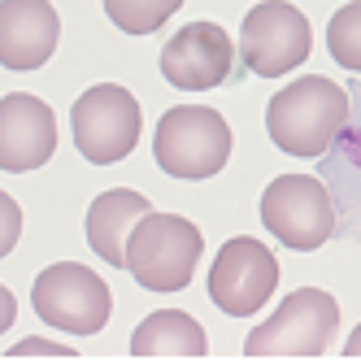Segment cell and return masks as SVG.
<instances>
[{
  "label": "cell",
  "mask_w": 361,
  "mask_h": 361,
  "mask_svg": "<svg viewBox=\"0 0 361 361\" xmlns=\"http://www.w3.org/2000/svg\"><path fill=\"white\" fill-rule=\"evenodd\" d=\"M13 322H18V300H13V292L5 288V283H0V335H5Z\"/></svg>",
  "instance_id": "obj_18"
},
{
  "label": "cell",
  "mask_w": 361,
  "mask_h": 361,
  "mask_svg": "<svg viewBox=\"0 0 361 361\" xmlns=\"http://www.w3.org/2000/svg\"><path fill=\"white\" fill-rule=\"evenodd\" d=\"M152 214V204L131 192V188H114V192H100L87 209V244L100 262H109L118 270H126V240L131 231L140 226V218Z\"/></svg>",
  "instance_id": "obj_13"
},
{
  "label": "cell",
  "mask_w": 361,
  "mask_h": 361,
  "mask_svg": "<svg viewBox=\"0 0 361 361\" xmlns=\"http://www.w3.org/2000/svg\"><path fill=\"white\" fill-rule=\"evenodd\" d=\"M57 152V118L31 92L0 100V170L27 174Z\"/></svg>",
  "instance_id": "obj_11"
},
{
  "label": "cell",
  "mask_w": 361,
  "mask_h": 361,
  "mask_svg": "<svg viewBox=\"0 0 361 361\" xmlns=\"http://www.w3.org/2000/svg\"><path fill=\"white\" fill-rule=\"evenodd\" d=\"M235 70V44L218 22H188L161 48V74L178 92H209L222 87Z\"/></svg>",
  "instance_id": "obj_10"
},
{
  "label": "cell",
  "mask_w": 361,
  "mask_h": 361,
  "mask_svg": "<svg viewBox=\"0 0 361 361\" xmlns=\"http://www.w3.org/2000/svg\"><path fill=\"white\" fill-rule=\"evenodd\" d=\"M70 126H74V148L92 166H114L140 144V126H144L140 100L118 83H96L74 100Z\"/></svg>",
  "instance_id": "obj_6"
},
{
  "label": "cell",
  "mask_w": 361,
  "mask_h": 361,
  "mask_svg": "<svg viewBox=\"0 0 361 361\" xmlns=\"http://www.w3.org/2000/svg\"><path fill=\"white\" fill-rule=\"evenodd\" d=\"M326 48L344 70L361 74V0H348L326 22Z\"/></svg>",
  "instance_id": "obj_16"
},
{
  "label": "cell",
  "mask_w": 361,
  "mask_h": 361,
  "mask_svg": "<svg viewBox=\"0 0 361 361\" xmlns=\"http://www.w3.org/2000/svg\"><path fill=\"white\" fill-rule=\"evenodd\" d=\"M348 122V92L326 74H305L270 96L266 131L274 148L292 157H326V148L340 140Z\"/></svg>",
  "instance_id": "obj_1"
},
{
  "label": "cell",
  "mask_w": 361,
  "mask_h": 361,
  "mask_svg": "<svg viewBox=\"0 0 361 361\" xmlns=\"http://www.w3.org/2000/svg\"><path fill=\"white\" fill-rule=\"evenodd\" d=\"M204 252L200 226L178 214H144L126 240V270L144 292H183Z\"/></svg>",
  "instance_id": "obj_2"
},
{
  "label": "cell",
  "mask_w": 361,
  "mask_h": 361,
  "mask_svg": "<svg viewBox=\"0 0 361 361\" xmlns=\"http://www.w3.org/2000/svg\"><path fill=\"white\" fill-rule=\"evenodd\" d=\"M309 48H314V31H309V18L288 5V0H262L244 13L240 27V57L257 79H279V74H292Z\"/></svg>",
  "instance_id": "obj_8"
},
{
  "label": "cell",
  "mask_w": 361,
  "mask_h": 361,
  "mask_svg": "<svg viewBox=\"0 0 361 361\" xmlns=\"http://www.w3.org/2000/svg\"><path fill=\"white\" fill-rule=\"evenodd\" d=\"M344 353H348V357H361V326H357V331L348 335V344H344Z\"/></svg>",
  "instance_id": "obj_20"
},
{
  "label": "cell",
  "mask_w": 361,
  "mask_h": 361,
  "mask_svg": "<svg viewBox=\"0 0 361 361\" xmlns=\"http://www.w3.org/2000/svg\"><path fill=\"white\" fill-rule=\"evenodd\" d=\"M340 326V305L322 288H300L274 314L252 326L244 353L248 357H318L331 348Z\"/></svg>",
  "instance_id": "obj_4"
},
{
  "label": "cell",
  "mask_w": 361,
  "mask_h": 361,
  "mask_svg": "<svg viewBox=\"0 0 361 361\" xmlns=\"http://www.w3.org/2000/svg\"><path fill=\"white\" fill-rule=\"evenodd\" d=\"M13 353H57V357H66L70 348L66 344H53V340H22Z\"/></svg>",
  "instance_id": "obj_19"
},
{
  "label": "cell",
  "mask_w": 361,
  "mask_h": 361,
  "mask_svg": "<svg viewBox=\"0 0 361 361\" xmlns=\"http://www.w3.org/2000/svg\"><path fill=\"white\" fill-rule=\"evenodd\" d=\"M266 231L296 252H314L335 235V204L322 178L314 174H279L262 192Z\"/></svg>",
  "instance_id": "obj_5"
},
{
  "label": "cell",
  "mask_w": 361,
  "mask_h": 361,
  "mask_svg": "<svg viewBox=\"0 0 361 361\" xmlns=\"http://www.w3.org/2000/svg\"><path fill=\"white\" fill-rule=\"evenodd\" d=\"M152 157L170 178H214L231 157V126L209 105H174L157 122Z\"/></svg>",
  "instance_id": "obj_3"
},
{
  "label": "cell",
  "mask_w": 361,
  "mask_h": 361,
  "mask_svg": "<svg viewBox=\"0 0 361 361\" xmlns=\"http://www.w3.org/2000/svg\"><path fill=\"white\" fill-rule=\"evenodd\" d=\"M61 18L53 0H0V66L5 70H39L57 53Z\"/></svg>",
  "instance_id": "obj_12"
},
{
  "label": "cell",
  "mask_w": 361,
  "mask_h": 361,
  "mask_svg": "<svg viewBox=\"0 0 361 361\" xmlns=\"http://www.w3.org/2000/svg\"><path fill=\"white\" fill-rule=\"evenodd\" d=\"M22 235V209L9 192H0V257H9Z\"/></svg>",
  "instance_id": "obj_17"
},
{
  "label": "cell",
  "mask_w": 361,
  "mask_h": 361,
  "mask_svg": "<svg viewBox=\"0 0 361 361\" xmlns=\"http://www.w3.org/2000/svg\"><path fill=\"white\" fill-rule=\"evenodd\" d=\"M204 348H209L204 326L192 314H183V309H157L131 335L135 357H200Z\"/></svg>",
  "instance_id": "obj_14"
},
{
  "label": "cell",
  "mask_w": 361,
  "mask_h": 361,
  "mask_svg": "<svg viewBox=\"0 0 361 361\" xmlns=\"http://www.w3.org/2000/svg\"><path fill=\"white\" fill-rule=\"evenodd\" d=\"M279 288V262L252 235L226 240L209 266V300L226 318H252Z\"/></svg>",
  "instance_id": "obj_9"
},
{
  "label": "cell",
  "mask_w": 361,
  "mask_h": 361,
  "mask_svg": "<svg viewBox=\"0 0 361 361\" xmlns=\"http://www.w3.org/2000/svg\"><path fill=\"white\" fill-rule=\"evenodd\" d=\"M183 9V0H105V13L126 35H152Z\"/></svg>",
  "instance_id": "obj_15"
},
{
  "label": "cell",
  "mask_w": 361,
  "mask_h": 361,
  "mask_svg": "<svg viewBox=\"0 0 361 361\" xmlns=\"http://www.w3.org/2000/svg\"><path fill=\"white\" fill-rule=\"evenodd\" d=\"M31 305L39 322L70 331V335H96L114 314V296L105 288V279L79 262L48 266L31 288Z\"/></svg>",
  "instance_id": "obj_7"
}]
</instances>
